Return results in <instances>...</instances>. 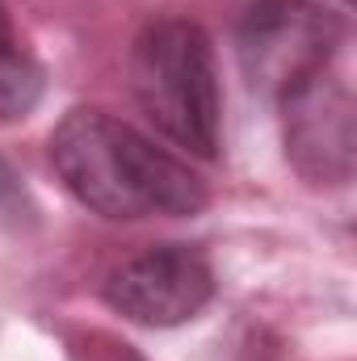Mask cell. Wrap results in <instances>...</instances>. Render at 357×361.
Returning <instances> with one entry per match:
<instances>
[{
	"label": "cell",
	"instance_id": "cell-5",
	"mask_svg": "<svg viewBox=\"0 0 357 361\" xmlns=\"http://www.w3.org/2000/svg\"><path fill=\"white\" fill-rule=\"evenodd\" d=\"M286 156L315 185H345L353 177V97L328 72L307 76L282 97Z\"/></svg>",
	"mask_w": 357,
	"mask_h": 361
},
{
	"label": "cell",
	"instance_id": "cell-3",
	"mask_svg": "<svg viewBox=\"0 0 357 361\" xmlns=\"http://www.w3.org/2000/svg\"><path fill=\"white\" fill-rule=\"evenodd\" d=\"M337 42V17H328L311 0H257L240 25V59L248 85L277 97L324 72Z\"/></svg>",
	"mask_w": 357,
	"mask_h": 361
},
{
	"label": "cell",
	"instance_id": "cell-4",
	"mask_svg": "<svg viewBox=\"0 0 357 361\" xmlns=\"http://www.w3.org/2000/svg\"><path fill=\"white\" fill-rule=\"evenodd\" d=\"M214 298V269L189 244H156L105 277V302L143 328H177Z\"/></svg>",
	"mask_w": 357,
	"mask_h": 361
},
{
	"label": "cell",
	"instance_id": "cell-6",
	"mask_svg": "<svg viewBox=\"0 0 357 361\" xmlns=\"http://www.w3.org/2000/svg\"><path fill=\"white\" fill-rule=\"evenodd\" d=\"M42 101V68L17 47L13 25L0 8V122L25 118Z\"/></svg>",
	"mask_w": 357,
	"mask_h": 361
},
{
	"label": "cell",
	"instance_id": "cell-2",
	"mask_svg": "<svg viewBox=\"0 0 357 361\" xmlns=\"http://www.w3.org/2000/svg\"><path fill=\"white\" fill-rule=\"evenodd\" d=\"M131 89L139 109L193 156H219L223 97L210 34L198 21L160 17L143 25L131 51Z\"/></svg>",
	"mask_w": 357,
	"mask_h": 361
},
{
	"label": "cell",
	"instance_id": "cell-1",
	"mask_svg": "<svg viewBox=\"0 0 357 361\" xmlns=\"http://www.w3.org/2000/svg\"><path fill=\"white\" fill-rule=\"evenodd\" d=\"M51 169L80 206L118 223L185 219L206 206V180L185 160L101 109L63 114L51 130Z\"/></svg>",
	"mask_w": 357,
	"mask_h": 361
}]
</instances>
